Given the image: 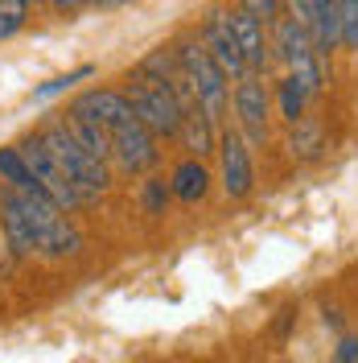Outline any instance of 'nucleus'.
<instances>
[{
    "mask_svg": "<svg viewBox=\"0 0 358 363\" xmlns=\"http://www.w3.org/2000/svg\"><path fill=\"white\" fill-rule=\"evenodd\" d=\"M337 21H342V45L358 50V0H337Z\"/></svg>",
    "mask_w": 358,
    "mask_h": 363,
    "instance_id": "nucleus-21",
    "label": "nucleus"
},
{
    "mask_svg": "<svg viewBox=\"0 0 358 363\" xmlns=\"http://www.w3.org/2000/svg\"><path fill=\"white\" fill-rule=\"evenodd\" d=\"M276 95H280V116H284V120H289V124H296V120H301V116H305V104H309V91L301 87V83H296V79H280V91H276Z\"/></svg>",
    "mask_w": 358,
    "mask_h": 363,
    "instance_id": "nucleus-17",
    "label": "nucleus"
},
{
    "mask_svg": "<svg viewBox=\"0 0 358 363\" xmlns=\"http://www.w3.org/2000/svg\"><path fill=\"white\" fill-rule=\"evenodd\" d=\"M198 42L206 45V54L219 62V70H223L226 79H243V74H251L243 62V54H239V45H235V38H231V29H226V13L223 9H210L206 17H202V29H198Z\"/></svg>",
    "mask_w": 358,
    "mask_h": 363,
    "instance_id": "nucleus-10",
    "label": "nucleus"
},
{
    "mask_svg": "<svg viewBox=\"0 0 358 363\" xmlns=\"http://www.w3.org/2000/svg\"><path fill=\"white\" fill-rule=\"evenodd\" d=\"M231 108H235V128L243 133L247 145H268L272 128V91L264 87L260 74H243L231 91Z\"/></svg>",
    "mask_w": 358,
    "mask_h": 363,
    "instance_id": "nucleus-5",
    "label": "nucleus"
},
{
    "mask_svg": "<svg viewBox=\"0 0 358 363\" xmlns=\"http://www.w3.org/2000/svg\"><path fill=\"white\" fill-rule=\"evenodd\" d=\"M112 161L120 165V174H128V178L149 174V169L161 161L157 136L149 133L140 120L124 124V128H115V133H112Z\"/></svg>",
    "mask_w": 358,
    "mask_h": 363,
    "instance_id": "nucleus-9",
    "label": "nucleus"
},
{
    "mask_svg": "<svg viewBox=\"0 0 358 363\" xmlns=\"http://www.w3.org/2000/svg\"><path fill=\"white\" fill-rule=\"evenodd\" d=\"M226 29H231V38H235V45H239V54H243V62L251 74H268L272 67V38L268 29L255 21V17H247V13H226Z\"/></svg>",
    "mask_w": 358,
    "mask_h": 363,
    "instance_id": "nucleus-11",
    "label": "nucleus"
},
{
    "mask_svg": "<svg viewBox=\"0 0 358 363\" xmlns=\"http://www.w3.org/2000/svg\"><path fill=\"white\" fill-rule=\"evenodd\" d=\"M169 190H173V199L185 206H198L206 194H210V169L202 165L198 157H185L173 169V178H169Z\"/></svg>",
    "mask_w": 358,
    "mask_h": 363,
    "instance_id": "nucleus-12",
    "label": "nucleus"
},
{
    "mask_svg": "<svg viewBox=\"0 0 358 363\" xmlns=\"http://www.w3.org/2000/svg\"><path fill=\"white\" fill-rule=\"evenodd\" d=\"M169 199H173V190H169V182L165 178H149L144 186H140V203H144L149 215H165Z\"/></svg>",
    "mask_w": 358,
    "mask_h": 363,
    "instance_id": "nucleus-19",
    "label": "nucleus"
},
{
    "mask_svg": "<svg viewBox=\"0 0 358 363\" xmlns=\"http://www.w3.org/2000/svg\"><path fill=\"white\" fill-rule=\"evenodd\" d=\"M0 227H4V240L17 256L67 260V256L83 252V231L74 227V219L42 194L0 190Z\"/></svg>",
    "mask_w": 358,
    "mask_h": 363,
    "instance_id": "nucleus-1",
    "label": "nucleus"
},
{
    "mask_svg": "<svg viewBox=\"0 0 358 363\" xmlns=\"http://www.w3.org/2000/svg\"><path fill=\"white\" fill-rule=\"evenodd\" d=\"M17 149H21V157H25V165H29V169H33V178L42 182V190H45V199H50V203H58L62 206V211H79V194H74V190H70V182H67V174H62V169H58V161H54V153H50V149H45V140L37 133H29V136H21V140H17Z\"/></svg>",
    "mask_w": 358,
    "mask_h": 363,
    "instance_id": "nucleus-7",
    "label": "nucleus"
},
{
    "mask_svg": "<svg viewBox=\"0 0 358 363\" xmlns=\"http://www.w3.org/2000/svg\"><path fill=\"white\" fill-rule=\"evenodd\" d=\"M67 116H79V120H91V124H99V128H124V124H132V104H128V95L115 87H91L83 95H74L70 99Z\"/></svg>",
    "mask_w": 358,
    "mask_h": 363,
    "instance_id": "nucleus-8",
    "label": "nucleus"
},
{
    "mask_svg": "<svg viewBox=\"0 0 358 363\" xmlns=\"http://www.w3.org/2000/svg\"><path fill=\"white\" fill-rule=\"evenodd\" d=\"M95 74V67H74L67 70V74H58V79H50V83H42V87L33 91V99H50V95H62L67 87H74V83H83V79H91Z\"/></svg>",
    "mask_w": 358,
    "mask_h": 363,
    "instance_id": "nucleus-20",
    "label": "nucleus"
},
{
    "mask_svg": "<svg viewBox=\"0 0 358 363\" xmlns=\"http://www.w3.org/2000/svg\"><path fill=\"white\" fill-rule=\"evenodd\" d=\"M334 363H358V335H342V339H337Z\"/></svg>",
    "mask_w": 358,
    "mask_h": 363,
    "instance_id": "nucleus-24",
    "label": "nucleus"
},
{
    "mask_svg": "<svg viewBox=\"0 0 358 363\" xmlns=\"http://www.w3.org/2000/svg\"><path fill=\"white\" fill-rule=\"evenodd\" d=\"M239 13L255 17L260 25H276L280 13H284V4H280V0H239Z\"/></svg>",
    "mask_w": 358,
    "mask_h": 363,
    "instance_id": "nucleus-22",
    "label": "nucleus"
},
{
    "mask_svg": "<svg viewBox=\"0 0 358 363\" xmlns=\"http://www.w3.org/2000/svg\"><path fill=\"white\" fill-rule=\"evenodd\" d=\"M284 149H289L292 161H317V157H321V149H325V128H321V120L301 116V120L292 124Z\"/></svg>",
    "mask_w": 358,
    "mask_h": 363,
    "instance_id": "nucleus-15",
    "label": "nucleus"
},
{
    "mask_svg": "<svg viewBox=\"0 0 358 363\" xmlns=\"http://www.w3.org/2000/svg\"><path fill=\"white\" fill-rule=\"evenodd\" d=\"M128 0H87V9H124Z\"/></svg>",
    "mask_w": 358,
    "mask_h": 363,
    "instance_id": "nucleus-26",
    "label": "nucleus"
},
{
    "mask_svg": "<svg viewBox=\"0 0 358 363\" xmlns=\"http://www.w3.org/2000/svg\"><path fill=\"white\" fill-rule=\"evenodd\" d=\"M29 4L33 0H0V42L17 38L29 21Z\"/></svg>",
    "mask_w": 358,
    "mask_h": 363,
    "instance_id": "nucleus-18",
    "label": "nucleus"
},
{
    "mask_svg": "<svg viewBox=\"0 0 358 363\" xmlns=\"http://www.w3.org/2000/svg\"><path fill=\"white\" fill-rule=\"evenodd\" d=\"M173 58H178V70L185 79V87H190V95L198 99V108L223 128L226 108H231V79L219 70V62L206 54V45L198 38H181L173 45Z\"/></svg>",
    "mask_w": 358,
    "mask_h": 363,
    "instance_id": "nucleus-3",
    "label": "nucleus"
},
{
    "mask_svg": "<svg viewBox=\"0 0 358 363\" xmlns=\"http://www.w3.org/2000/svg\"><path fill=\"white\" fill-rule=\"evenodd\" d=\"M62 120H67V128L79 136V145H83L95 161H103V165L112 161V133H108V128H99V124H91V120H79V116H67V112H62Z\"/></svg>",
    "mask_w": 358,
    "mask_h": 363,
    "instance_id": "nucleus-16",
    "label": "nucleus"
},
{
    "mask_svg": "<svg viewBox=\"0 0 358 363\" xmlns=\"http://www.w3.org/2000/svg\"><path fill=\"white\" fill-rule=\"evenodd\" d=\"M0 182H4V190H17V194H42V182L33 178V169L25 165L21 149L17 145H0Z\"/></svg>",
    "mask_w": 358,
    "mask_h": 363,
    "instance_id": "nucleus-14",
    "label": "nucleus"
},
{
    "mask_svg": "<svg viewBox=\"0 0 358 363\" xmlns=\"http://www.w3.org/2000/svg\"><path fill=\"white\" fill-rule=\"evenodd\" d=\"M272 50L280 54V62L289 67V74H292V79H296L305 91H309V95H317V91L325 87V58L317 54V45H313V38H309V29H301L292 17H280V21H276Z\"/></svg>",
    "mask_w": 358,
    "mask_h": 363,
    "instance_id": "nucleus-4",
    "label": "nucleus"
},
{
    "mask_svg": "<svg viewBox=\"0 0 358 363\" xmlns=\"http://www.w3.org/2000/svg\"><path fill=\"white\" fill-rule=\"evenodd\" d=\"M50 4H54L58 13H67V17H74L79 9H87V0H50Z\"/></svg>",
    "mask_w": 358,
    "mask_h": 363,
    "instance_id": "nucleus-25",
    "label": "nucleus"
},
{
    "mask_svg": "<svg viewBox=\"0 0 358 363\" xmlns=\"http://www.w3.org/2000/svg\"><path fill=\"white\" fill-rule=\"evenodd\" d=\"M219 174H223V194L226 199H247L255 186V165H251V145L243 140L239 128L223 124L219 128Z\"/></svg>",
    "mask_w": 358,
    "mask_h": 363,
    "instance_id": "nucleus-6",
    "label": "nucleus"
},
{
    "mask_svg": "<svg viewBox=\"0 0 358 363\" xmlns=\"http://www.w3.org/2000/svg\"><path fill=\"white\" fill-rule=\"evenodd\" d=\"M284 4V13H289L292 21L301 25V29H313V17H317V0H280Z\"/></svg>",
    "mask_w": 358,
    "mask_h": 363,
    "instance_id": "nucleus-23",
    "label": "nucleus"
},
{
    "mask_svg": "<svg viewBox=\"0 0 358 363\" xmlns=\"http://www.w3.org/2000/svg\"><path fill=\"white\" fill-rule=\"evenodd\" d=\"M37 136L45 140V149L54 153V161H58V169L67 174L70 190L79 194V203H99L108 190H112V169L103 165V161H95L79 145V136L67 128V120L62 116H54V120H45L42 128H37Z\"/></svg>",
    "mask_w": 358,
    "mask_h": 363,
    "instance_id": "nucleus-2",
    "label": "nucleus"
},
{
    "mask_svg": "<svg viewBox=\"0 0 358 363\" xmlns=\"http://www.w3.org/2000/svg\"><path fill=\"white\" fill-rule=\"evenodd\" d=\"M181 145H185V149H190V157H206V153H214V149H219V124H214V120H210V116L202 112L198 104H194V108H190V112H185V120H181Z\"/></svg>",
    "mask_w": 358,
    "mask_h": 363,
    "instance_id": "nucleus-13",
    "label": "nucleus"
}]
</instances>
